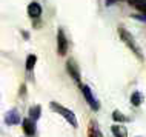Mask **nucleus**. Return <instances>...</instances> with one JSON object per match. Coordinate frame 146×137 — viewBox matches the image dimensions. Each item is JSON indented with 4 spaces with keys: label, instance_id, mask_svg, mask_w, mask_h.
Segmentation results:
<instances>
[{
    "label": "nucleus",
    "instance_id": "1",
    "mask_svg": "<svg viewBox=\"0 0 146 137\" xmlns=\"http://www.w3.org/2000/svg\"><path fill=\"white\" fill-rule=\"evenodd\" d=\"M118 36H120V39L123 40V43L128 46L129 49L132 51L134 54H135L137 57L140 59V60H143V54H141V49H140V46L137 45V42H135V39L132 37V34L129 33V31H126L123 26H120L118 28Z\"/></svg>",
    "mask_w": 146,
    "mask_h": 137
},
{
    "label": "nucleus",
    "instance_id": "2",
    "mask_svg": "<svg viewBox=\"0 0 146 137\" xmlns=\"http://www.w3.org/2000/svg\"><path fill=\"white\" fill-rule=\"evenodd\" d=\"M51 109H52L54 112H57V114H60L63 119L68 122L72 128H77L78 126V122H77V117L76 114H74L71 109L68 108H65V106H62V105H58L57 102H51Z\"/></svg>",
    "mask_w": 146,
    "mask_h": 137
},
{
    "label": "nucleus",
    "instance_id": "13",
    "mask_svg": "<svg viewBox=\"0 0 146 137\" xmlns=\"http://www.w3.org/2000/svg\"><path fill=\"white\" fill-rule=\"evenodd\" d=\"M35 62H37V57H35L34 54H29L28 59H26V69H28V71H31V69H34Z\"/></svg>",
    "mask_w": 146,
    "mask_h": 137
},
{
    "label": "nucleus",
    "instance_id": "14",
    "mask_svg": "<svg viewBox=\"0 0 146 137\" xmlns=\"http://www.w3.org/2000/svg\"><path fill=\"white\" fill-rule=\"evenodd\" d=\"M112 119L115 120V122H126V120H128L120 111H114L112 112Z\"/></svg>",
    "mask_w": 146,
    "mask_h": 137
},
{
    "label": "nucleus",
    "instance_id": "11",
    "mask_svg": "<svg viewBox=\"0 0 146 137\" xmlns=\"http://www.w3.org/2000/svg\"><path fill=\"white\" fill-rule=\"evenodd\" d=\"M40 114H42V106H40V105H34V106L29 108V117H31V119H34L35 122L40 119Z\"/></svg>",
    "mask_w": 146,
    "mask_h": 137
},
{
    "label": "nucleus",
    "instance_id": "10",
    "mask_svg": "<svg viewBox=\"0 0 146 137\" xmlns=\"http://www.w3.org/2000/svg\"><path fill=\"white\" fill-rule=\"evenodd\" d=\"M88 137H103V134L100 132V130H98V126H97L96 122H91V123H89Z\"/></svg>",
    "mask_w": 146,
    "mask_h": 137
},
{
    "label": "nucleus",
    "instance_id": "5",
    "mask_svg": "<svg viewBox=\"0 0 146 137\" xmlns=\"http://www.w3.org/2000/svg\"><path fill=\"white\" fill-rule=\"evenodd\" d=\"M66 69H68L69 76L72 77L76 82H80V68H78L77 62L74 59H68L66 60Z\"/></svg>",
    "mask_w": 146,
    "mask_h": 137
},
{
    "label": "nucleus",
    "instance_id": "4",
    "mask_svg": "<svg viewBox=\"0 0 146 137\" xmlns=\"http://www.w3.org/2000/svg\"><path fill=\"white\" fill-rule=\"evenodd\" d=\"M80 88H82V92H83V96H85L86 102H88V105L91 106V109H94V111H98V108H100V103H98L97 99L94 97V94H92V91H91V88L88 86V85H80Z\"/></svg>",
    "mask_w": 146,
    "mask_h": 137
},
{
    "label": "nucleus",
    "instance_id": "9",
    "mask_svg": "<svg viewBox=\"0 0 146 137\" xmlns=\"http://www.w3.org/2000/svg\"><path fill=\"white\" fill-rule=\"evenodd\" d=\"M111 131H112L114 137H128V130L123 125H112Z\"/></svg>",
    "mask_w": 146,
    "mask_h": 137
},
{
    "label": "nucleus",
    "instance_id": "6",
    "mask_svg": "<svg viewBox=\"0 0 146 137\" xmlns=\"http://www.w3.org/2000/svg\"><path fill=\"white\" fill-rule=\"evenodd\" d=\"M20 122H22V117L15 108L6 112V116H5V123L6 125H19Z\"/></svg>",
    "mask_w": 146,
    "mask_h": 137
},
{
    "label": "nucleus",
    "instance_id": "7",
    "mask_svg": "<svg viewBox=\"0 0 146 137\" xmlns=\"http://www.w3.org/2000/svg\"><path fill=\"white\" fill-rule=\"evenodd\" d=\"M22 126L23 131H25L26 136H34L35 134V120L28 117V119H23L22 120Z\"/></svg>",
    "mask_w": 146,
    "mask_h": 137
},
{
    "label": "nucleus",
    "instance_id": "12",
    "mask_svg": "<svg viewBox=\"0 0 146 137\" xmlns=\"http://www.w3.org/2000/svg\"><path fill=\"white\" fill-rule=\"evenodd\" d=\"M141 102H143V94L139 92V91L132 92V96H131V103L134 105V106H140Z\"/></svg>",
    "mask_w": 146,
    "mask_h": 137
},
{
    "label": "nucleus",
    "instance_id": "3",
    "mask_svg": "<svg viewBox=\"0 0 146 137\" xmlns=\"http://www.w3.org/2000/svg\"><path fill=\"white\" fill-rule=\"evenodd\" d=\"M68 39L65 36V31L62 28L57 31V53L58 56H66V53H68Z\"/></svg>",
    "mask_w": 146,
    "mask_h": 137
},
{
    "label": "nucleus",
    "instance_id": "8",
    "mask_svg": "<svg viewBox=\"0 0 146 137\" xmlns=\"http://www.w3.org/2000/svg\"><path fill=\"white\" fill-rule=\"evenodd\" d=\"M28 15H29L31 19H38L42 15V6L38 5L37 2L29 3V6H28Z\"/></svg>",
    "mask_w": 146,
    "mask_h": 137
}]
</instances>
